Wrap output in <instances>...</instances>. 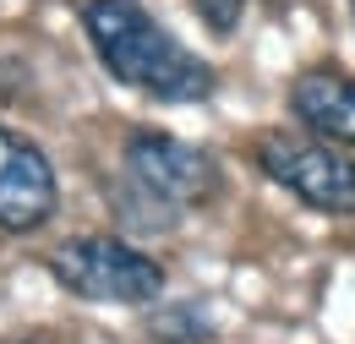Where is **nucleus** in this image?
Wrapping results in <instances>:
<instances>
[{"mask_svg":"<svg viewBox=\"0 0 355 344\" xmlns=\"http://www.w3.org/2000/svg\"><path fill=\"white\" fill-rule=\"evenodd\" d=\"M290 110H295V121L306 131L355 148V77H345V71H306L290 87Z\"/></svg>","mask_w":355,"mask_h":344,"instance_id":"obj_6","label":"nucleus"},{"mask_svg":"<svg viewBox=\"0 0 355 344\" xmlns=\"http://www.w3.org/2000/svg\"><path fill=\"white\" fill-rule=\"evenodd\" d=\"M142 191H153L159 203H170V208H202L214 191H219V164H214V153H202V148H191V142H180L170 131H132L126 137V159H121Z\"/></svg>","mask_w":355,"mask_h":344,"instance_id":"obj_4","label":"nucleus"},{"mask_svg":"<svg viewBox=\"0 0 355 344\" xmlns=\"http://www.w3.org/2000/svg\"><path fill=\"white\" fill-rule=\"evenodd\" d=\"M257 164L268 180L295 191L317 214H355V164L345 153H334L328 142H311L295 131H268L257 137Z\"/></svg>","mask_w":355,"mask_h":344,"instance_id":"obj_3","label":"nucleus"},{"mask_svg":"<svg viewBox=\"0 0 355 344\" xmlns=\"http://www.w3.org/2000/svg\"><path fill=\"white\" fill-rule=\"evenodd\" d=\"M55 164L44 159L39 142H28L22 131L0 126V230L6 235H28L49 224L55 214Z\"/></svg>","mask_w":355,"mask_h":344,"instance_id":"obj_5","label":"nucleus"},{"mask_svg":"<svg viewBox=\"0 0 355 344\" xmlns=\"http://www.w3.org/2000/svg\"><path fill=\"white\" fill-rule=\"evenodd\" d=\"M49 279L83 301L142 306L164 290V268L121 235H77L49 252Z\"/></svg>","mask_w":355,"mask_h":344,"instance_id":"obj_2","label":"nucleus"},{"mask_svg":"<svg viewBox=\"0 0 355 344\" xmlns=\"http://www.w3.org/2000/svg\"><path fill=\"white\" fill-rule=\"evenodd\" d=\"M197 6V17L214 28V33H230L235 22H241V11H246V0H191Z\"/></svg>","mask_w":355,"mask_h":344,"instance_id":"obj_9","label":"nucleus"},{"mask_svg":"<svg viewBox=\"0 0 355 344\" xmlns=\"http://www.w3.org/2000/svg\"><path fill=\"white\" fill-rule=\"evenodd\" d=\"M104 191H110V208H115V218H121L126 230H137V235H164V230H175L180 214L170 203H159L153 191H142L132 175H115Z\"/></svg>","mask_w":355,"mask_h":344,"instance_id":"obj_7","label":"nucleus"},{"mask_svg":"<svg viewBox=\"0 0 355 344\" xmlns=\"http://www.w3.org/2000/svg\"><path fill=\"white\" fill-rule=\"evenodd\" d=\"M350 6H355V0H350Z\"/></svg>","mask_w":355,"mask_h":344,"instance_id":"obj_10","label":"nucleus"},{"mask_svg":"<svg viewBox=\"0 0 355 344\" xmlns=\"http://www.w3.org/2000/svg\"><path fill=\"white\" fill-rule=\"evenodd\" d=\"M153 334L170 344H191V339H208V317L197 306H175V311H159L153 317Z\"/></svg>","mask_w":355,"mask_h":344,"instance_id":"obj_8","label":"nucleus"},{"mask_svg":"<svg viewBox=\"0 0 355 344\" xmlns=\"http://www.w3.org/2000/svg\"><path fill=\"white\" fill-rule=\"evenodd\" d=\"M83 33L115 83L164 104H197L214 93V66L164 33L137 0H83Z\"/></svg>","mask_w":355,"mask_h":344,"instance_id":"obj_1","label":"nucleus"}]
</instances>
